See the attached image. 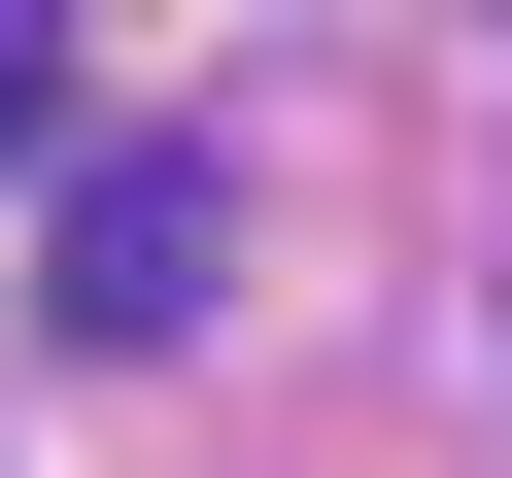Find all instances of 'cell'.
Instances as JSON below:
<instances>
[{"label": "cell", "instance_id": "cell-1", "mask_svg": "<svg viewBox=\"0 0 512 478\" xmlns=\"http://www.w3.org/2000/svg\"><path fill=\"white\" fill-rule=\"evenodd\" d=\"M205 274H239V171H69V342H205Z\"/></svg>", "mask_w": 512, "mask_h": 478}, {"label": "cell", "instance_id": "cell-2", "mask_svg": "<svg viewBox=\"0 0 512 478\" xmlns=\"http://www.w3.org/2000/svg\"><path fill=\"white\" fill-rule=\"evenodd\" d=\"M35 137H69V35H0V171H35Z\"/></svg>", "mask_w": 512, "mask_h": 478}]
</instances>
